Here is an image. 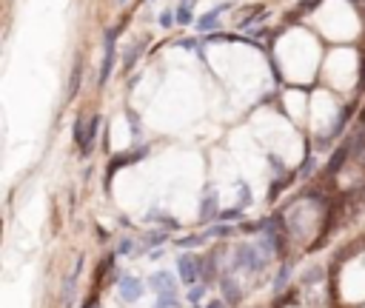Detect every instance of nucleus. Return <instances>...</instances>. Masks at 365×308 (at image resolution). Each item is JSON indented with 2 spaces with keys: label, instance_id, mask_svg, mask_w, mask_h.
Instances as JSON below:
<instances>
[{
  "label": "nucleus",
  "instance_id": "nucleus-22",
  "mask_svg": "<svg viewBox=\"0 0 365 308\" xmlns=\"http://www.w3.org/2000/svg\"><path fill=\"white\" fill-rule=\"evenodd\" d=\"M220 222H234V220H243V211L240 208H229V211H220V217H217Z\"/></svg>",
  "mask_w": 365,
  "mask_h": 308
},
{
  "label": "nucleus",
  "instance_id": "nucleus-7",
  "mask_svg": "<svg viewBox=\"0 0 365 308\" xmlns=\"http://www.w3.org/2000/svg\"><path fill=\"white\" fill-rule=\"evenodd\" d=\"M97 131H100V117H92L86 123V131H83V143H80V154L89 157L94 151V140H97Z\"/></svg>",
  "mask_w": 365,
  "mask_h": 308
},
{
  "label": "nucleus",
  "instance_id": "nucleus-25",
  "mask_svg": "<svg viewBox=\"0 0 365 308\" xmlns=\"http://www.w3.org/2000/svg\"><path fill=\"white\" fill-rule=\"evenodd\" d=\"M322 274H325V271H322L320 265H314V268H311L308 274H302V283H305V286H314V283H317V277H322Z\"/></svg>",
  "mask_w": 365,
  "mask_h": 308
},
{
  "label": "nucleus",
  "instance_id": "nucleus-10",
  "mask_svg": "<svg viewBox=\"0 0 365 308\" xmlns=\"http://www.w3.org/2000/svg\"><path fill=\"white\" fill-rule=\"evenodd\" d=\"M229 6H231V3H220L217 9L206 12V15L197 20V29H200V32H214V29H217V20H220V15H222V12H226Z\"/></svg>",
  "mask_w": 365,
  "mask_h": 308
},
{
  "label": "nucleus",
  "instance_id": "nucleus-34",
  "mask_svg": "<svg viewBox=\"0 0 365 308\" xmlns=\"http://www.w3.org/2000/svg\"><path fill=\"white\" fill-rule=\"evenodd\" d=\"M129 251H131V240H123L120 248H117V254H129Z\"/></svg>",
  "mask_w": 365,
  "mask_h": 308
},
{
  "label": "nucleus",
  "instance_id": "nucleus-24",
  "mask_svg": "<svg viewBox=\"0 0 365 308\" xmlns=\"http://www.w3.org/2000/svg\"><path fill=\"white\" fill-rule=\"evenodd\" d=\"M83 131H86V117H77L74 120V143H83Z\"/></svg>",
  "mask_w": 365,
  "mask_h": 308
},
{
  "label": "nucleus",
  "instance_id": "nucleus-4",
  "mask_svg": "<svg viewBox=\"0 0 365 308\" xmlns=\"http://www.w3.org/2000/svg\"><path fill=\"white\" fill-rule=\"evenodd\" d=\"M217 203H220V194H217V188H206V197H203V206H200V220L203 222H211L220 217V208H217Z\"/></svg>",
  "mask_w": 365,
  "mask_h": 308
},
{
  "label": "nucleus",
  "instance_id": "nucleus-11",
  "mask_svg": "<svg viewBox=\"0 0 365 308\" xmlns=\"http://www.w3.org/2000/svg\"><path fill=\"white\" fill-rule=\"evenodd\" d=\"M348 154H351V146H348V143H343V149H336V151H334V157L328 160V169H325V172H328V174H336V172H340V169L345 165Z\"/></svg>",
  "mask_w": 365,
  "mask_h": 308
},
{
  "label": "nucleus",
  "instance_id": "nucleus-8",
  "mask_svg": "<svg viewBox=\"0 0 365 308\" xmlns=\"http://www.w3.org/2000/svg\"><path fill=\"white\" fill-rule=\"evenodd\" d=\"M220 288H222V300L229 302V305H237V302L243 300V291H240V283H237V279L231 277V274H226V277H222Z\"/></svg>",
  "mask_w": 365,
  "mask_h": 308
},
{
  "label": "nucleus",
  "instance_id": "nucleus-12",
  "mask_svg": "<svg viewBox=\"0 0 365 308\" xmlns=\"http://www.w3.org/2000/svg\"><path fill=\"white\" fill-rule=\"evenodd\" d=\"M197 265H200L203 283H211V279L217 277V257H214V254H208L206 260H197Z\"/></svg>",
  "mask_w": 365,
  "mask_h": 308
},
{
  "label": "nucleus",
  "instance_id": "nucleus-32",
  "mask_svg": "<svg viewBox=\"0 0 365 308\" xmlns=\"http://www.w3.org/2000/svg\"><path fill=\"white\" fill-rule=\"evenodd\" d=\"M268 163H271V169H274L277 174H286V169H283V160H279V157H271Z\"/></svg>",
  "mask_w": 365,
  "mask_h": 308
},
{
  "label": "nucleus",
  "instance_id": "nucleus-31",
  "mask_svg": "<svg viewBox=\"0 0 365 308\" xmlns=\"http://www.w3.org/2000/svg\"><path fill=\"white\" fill-rule=\"evenodd\" d=\"M174 17H177V15H172V12H163V15H160V26H165V29H169V26L174 23Z\"/></svg>",
  "mask_w": 365,
  "mask_h": 308
},
{
  "label": "nucleus",
  "instance_id": "nucleus-33",
  "mask_svg": "<svg viewBox=\"0 0 365 308\" xmlns=\"http://www.w3.org/2000/svg\"><path fill=\"white\" fill-rule=\"evenodd\" d=\"M359 92H365V58H362V66H359V83H357Z\"/></svg>",
  "mask_w": 365,
  "mask_h": 308
},
{
  "label": "nucleus",
  "instance_id": "nucleus-30",
  "mask_svg": "<svg viewBox=\"0 0 365 308\" xmlns=\"http://www.w3.org/2000/svg\"><path fill=\"white\" fill-rule=\"evenodd\" d=\"M279 191H283V183H279V180H277V183H271V191H268V200H277V197H279Z\"/></svg>",
  "mask_w": 365,
  "mask_h": 308
},
{
  "label": "nucleus",
  "instance_id": "nucleus-36",
  "mask_svg": "<svg viewBox=\"0 0 365 308\" xmlns=\"http://www.w3.org/2000/svg\"><path fill=\"white\" fill-rule=\"evenodd\" d=\"M83 308H100V300H97V297H92V300H89Z\"/></svg>",
  "mask_w": 365,
  "mask_h": 308
},
{
  "label": "nucleus",
  "instance_id": "nucleus-2",
  "mask_svg": "<svg viewBox=\"0 0 365 308\" xmlns=\"http://www.w3.org/2000/svg\"><path fill=\"white\" fill-rule=\"evenodd\" d=\"M123 26H115V29L106 32V51H103V69H100V83H108L111 77V66H115V43L120 37Z\"/></svg>",
  "mask_w": 365,
  "mask_h": 308
},
{
  "label": "nucleus",
  "instance_id": "nucleus-16",
  "mask_svg": "<svg viewBox=\"0 0 365 308\" xmlns=\"http://www.w3.org/2000/svg\"><path fill=\"white\" fill-rule=\"evenodd\" d=\"M288 277H291V265H283V268H279V274L277 277H274V291H283V288L288 286Z\"/></svg>",
  "mask_w": 365,
  "mask_h": 308
},
{
  "label": "nucleus",
  "instance_id": "nucleus-28",
  "mask_svg": "<svg viewBox=\"0 0 365 308\" xmlns=\"http://www.w3.org/2000/svg\"><path fill=\"white\" fill-rule=\"evenodd\" d=\"M203 294H206V286H191V291H188V300L197 302V300H203Z\"/></svg>",
  "mask_w": 365,
  "mask_h": 308
},
{
  "label": "nucleus",
  "instance_id": "nucleus-20",
  "mask_svg": "<svg viewBox=\"0 0 365 308\" xmlns=\"http://www.w3.org/2000/svg\"><path fill=\"white\" fill-rule=\"evenodd\" d=\"M206 237H208V234H194V237H180V240H177V245H180V248H194V245H203V243H206Z\"/></svg>",
  "mask_w": 365,
  "mask_h": 308
},
{
  "label": "nucleus",
  "instance_id": "nucleus-15",
  "mask_svg": "<svg viewBox=\"0 0 365 308\" xmlns=\"http://www.w3.org/2000/svg\"><path fill=\"white\" fill-rule=\"evenodd\" d=\"M80 77H83V60L77 58L74 63V72H72V86H69V100H72L74 94H77V86H80Z\"/></svg>",
  "mask_w": 365,
  "mask_h": 308
},
{
  "label": "nucleus",
  "instance_id": "nucleus-13",
  "mask_svg": "<svg viewBox=\"0 0 365 308\" xmlns=\"http://www.w3.org/2000/svg\"><path fill=\"white\" fill-rule=\"evenodd\" d=\"M140 54H143V43H131L129 49H126V58H123V69L129 72V69L134 66V60L140 58Z\"/></svg>",
  "mask_w": 365,
  "mask_h": 308
},
{
  "label": "nucleus",
  "instance_id": "nucleus-9",
  "mask_svg": "<svg viewBox=\"0 0 365 308\" xmlns=\"http://www.w3.org/2000/svg\"><path fill=\"white\" fill-rule=\"evenodd\" d=\"M146 151H149V149H146V146H143V149H140V151H126V154H117V157H111V160H108V177H111V174H115V172H120V169H126V165H129V163H134V160H140V157H143V154H146Z\"/></svg>",
  "mask_w": 365,
  "mask_h": 308
},
{
  "label": "nucleus",
  "instance_id": "nucleus-17",
  "mask_svg": "<svg viewBox=\"0 0 365 308\" xmlns=\"http://www.w3.org/2000/svg\"><path fill=\"white\" fill-rule=\"evenodd\" d=\"M206 234L208 237H229V234H234V229H231V222H220V226H208Z\"/></svg>",
  "mask_w": 365,
  "mask_h": 308
},
{
  "label": "nucleus",
  "instance_id": "nucleus-29",
  "mask_svg": "<svg viewBox=\"0 0 365 308\" xmlns=\"http://www.w3.org/2000/svg\"><path fill=\"white\" fill-rule=\"evenodd\" d=\"M248 203H251L248 186H245V183H240V206H248Z\"/></svg>",
  "mask_w": 365,
  "mask_h": 308
},
{
  "label": "nucleus",
  "instance_id": "nucleus-23",
  "mask_svg": "<svg viewBox=\"0 0 365 308\" xmlns=\"http://www.w3.org/2000/svg\"><path fill=\"white\" fill-rule=\"evenodd\" d=\"M320 3H322V0H300V3H297V15H308V12H314Z\"/></svg>",
  "mask_w": 365,
  "mask_h": 308
},
{
  "label": "nucleus",
  "instance_id": "nucleus-26",
  "mask_svg": "<svg viewBox=\"0 0 365 308\" xmlns=\"http://www.w3.org/2000/svg\"><path fill=\"white\" fill-rule=\"evenodd\" d=\"M149 217H151V220H160L163 226H169V229H177V220H172V217H165L163 211H160V214H157V211H151Z\"/></svg>",
  "mask_w": 365,
  "mask_h": 308
},
{
  "label": "nucleus",
  "instance_id": "nucleus-21",
  "mask_svg": "<svg viewBox=\"0 0 365 308\" xmlns=\"http://www.w3.org/2000/svg\"><path fill=\"white\" fill-rule=\"evenodd\" d=\"M72 300H74V277H66V283H63V305L69 308L72 305Z\"/></svg>",
  "mask_w": 365,
  "mask_h": 308
},
{
  "label": "nucleus",
  "instance_id": "nucleus-1",
  "mask_svg": "<svg viewBox=\"0 0 365 308\" xmlns=\"http://www.w3.org/2000/svg\"><path fill=\"white\" fill-rule=\"evenodd\" d=\"M268 263V254H265L260 245H254V243H243L240 248H237V260H234V265L237 268H248V271H263V265Z\"/></svg>",
  "mask_w": 365,
  "mask_h": 308
},
{
  "label": "nucleus",
  "instance_id": "nucleus-6",
  "mask_svg": "<svg viewBox=\"0 0 365 308\" xmlns=\"http://www.w3.org/2000/svg\"><path fill=\"white\" fill-rule=\"evenodd\" d=\"M149 286L154 288L157 294H177V279H174L169 271H157V274H151Z\"/></svg>",
  "mask_w": 365,
  "mask_h": 308
},
{
  "label": "nucleus",
  "instance_id": "nucleus-27",
  "mask_svg": "<svg viewBox=\"0 0 365 308\" xmlns=\"http://www.w3.org/2000/svg\"><path fill=\"white\" fill-rule=\"evenodd\" d=\"M169 240V234H165L163 229L160 231H151V237H149V245H157V243H165Z\"/></svg>",
  "mask_w": 365,
  "mask_h": 308
},
{
  "label": "nucleus",
  "instance_id": "nucleus-18",
  "mask_svg": "<svg viewBox=\"0 0 365 308\" xmlns=\"http://www.w3.org/2000/svg\"><path fill=\"white\" fill-rule=\"evenodd\" d=\"M191 9H194V3H186V0H183V6L177 9V23H183V26H188V23L194 20Z\"/></svg>",
  "mask_w": 365,
  "mask_h": 308
},
{
  "label": "nucleus",
  "instance_id": "nucleus-37",
  "mask_svg": "<svg viewBox=\"0 0 365 308\" xmlns=\"http://www.w3.org/2000/svg\"><path fill=\"white\" fill-rule=\"evenodd\" d=\"M180 46H183V49H194V46H197V40H180Z\"/></svg>",
  "mask_w": 365,
  "mask_h": 308
},
{
  "label": "nucleus",
  "instance_id": "nucleus-5",
  "mask_svg": "<svg viewBox=\"0 0 365 308\" xmlns=\"http://www.w3.org/2000/svg\"><path fill=\"white\" fill-rule=\"evenodd\" d=\"M143 283L140 279H134V277H123L120 283H117V291H120V297L126 302H137L140 297H143Z\"/></svg>",
  "mask_w": 365,
  "mask_h": 308
},
{
  "label": "nucleus",
  "instance_id": "nucleus-35",
  "mask_svg": "<svg viewBox=\"0 0 365 308\" xmlns=\"http://www.w3.org/2000/svg\"><path fill=\"white\" fill-rule=\"evenodd\" d=\"M206 308H226V302L222 300H211V302H206Z\"/></svg>",
  "mask_w": 365,
  "mask_h": 308
},
{
  "label": "nucleus",
  "instance_id": "nucleus-3",
  "mask_svg": "<svg viewBox=\"0 0 365 308\" xmlns=\"http://www.w3.org/2000/svg\"><path fill=\"white\" fill-rule=\"evenodd\" d=\"M177 274H180V279H183L186 286H194V283H197V277H200L197 257H191V254H183V257H177Z\"/></svg>",
  "mask_w": 365,
  "mask_h": 308
},
{
  "label": "nucleus",
  "instance_id": "nucleus-14",
  "mask_svg": "<svg viewBox=\"0 0 365 308\" xmlns=\"http://www.w3.org/2000/svg\"><path fill=\"white\" fill-rule=\"evenodd\" d=\"M351 115H354V103H348V106H345L343 108V111H340V115H336V123H334V129H331V134H340V131H343V126H345V123H348V117Z\"/></svg>",
  "mask_w": 365,
  "mask_h": 308
},
{
  "label": "nucleus",
  "instance_id": "nucleus-19",
  "mask_svg": "<svg viewBox=\"0 0 365 308\" xmlns=\"http://www.w3.org/2000/svg\"><path fill=\"white\" fill-rule=\"evenodd\" d=\"M154 308H180L177 294H157V305Z\"/></svg>",
  "mask_w": 365,
  "mask_h": 308
}]
</instances>
